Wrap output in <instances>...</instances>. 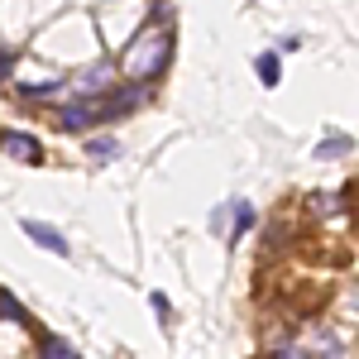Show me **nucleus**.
<instances>
[{"label": "nucleus", "mask_w": 359, "mask_h": 359, "mask_svg": "<svg viewBox=\"0 0 359 359\" xmlns=\"http://www.w3.org/2000/svg\"><path fill=\"white\" fill-rule=\"evenodd\" d=\"M168 48H172V34H168V15H163V25H154V29H144L135 43H130V53H125V77L130 82H149L158 67L168 62Z\"/></svg>", "instance_id": "f257e3e1"}, {"label": "nucleus", "mask_w": 359, "mask_h": 359, "mask_svg": "<svg viewBox=\"0 0 359 359\" xmlns=\"http://www.w3.org/2000/svg\"><path fill=\"white\" fill-rule=\"evenodd\" d=\"M111 82H115V62L101 57V62L82 67V72L67 82V91H72V96H101V91H111Z\"/></svg>", "instance_id": "f03ea898"}, {"label": "nucleus", "mask_w": 359, "mask_h": 359, "mask_svg": "<svg viewBox=\"0 0 359 359\" xmlns=\"http://www.w3.org/2000/svg\"><path fill=\"white\" fill-rule=\"evenodd\" d=\"M0 149L10 154V158H20V163H39V144L29 135H15V130H5L0 135Z\"/></svg>", "instance_id": "7ed1b4c3"}, {"label": "nucleus", "mask_w": 359, "mask_h": 359, "mask_svg": "<svg viewBox=\"0 0 359 359\" xmlns=\"http://www.w3.org/2000/svg\"><path fill=\"white\" fill-rule=\"evenodd\" d=\"M25 235L34 240V245H43L48 254H67V240L57 235L53 225H43V221H25Z\"/></svg>", "instance_id": "20e7f679"}, {"label": "nucleus", "mask_w": 359, "mask_h": 359, "mask_svg": "<svg viewBox=\"0 0 359 359\" xmlns=\"http://www.w3.org/2000/svg\"><path fill=\"white\" fill-rule=\"evenodd\" d=\"M254 67H259L264 86H278V57L273 53H259V62H254Z\"/></svg>", "instance_id": "39448f33"}, {"label": "nucleus", "mask_w": 359, "mask_h": 359, "mask_svg": "<svg viewBox=\"0 0 359 359\" xmlns=\"http://www.w3.org/2000/svg\"><path fill=\"white\" fill-rule=\"evenodd\" d=\"M0 311H5L10 321H20V326H25V321H29V311H25V306H20V302H15L10 292H0Z\"/></svg>", "instance_id": "423d86ee"}, {"label": "nucleus", "mask_w": 359, "mask_h": 359, "mask_svg": "<svg viewBox=\"0 0 359 359\" xmlns=\"http://www.w3.org/2000/svg\"><path fill=\"white\" fill-rule=\"evenodd\" d=\"M43 350H48V359H72V345H67V340H57V335L43 340Z\"/></svg>", "instance_id": "0eeeda50"}, {"label": "nucleus", "mask_w": 359, "mask_h": 359, "mask_svg": "<svg viewBox=\"0 0 359 359\" xmlns=\"http://www.w3.org/2000/svg\"><path fill=\"white\" fill-rule=\"evenodd\" d=\"M115 154H120L115 139H91V158H115Z\"/></svg>", "instance_id": "6e6552de"}, {"label": "nucleus", "mask_w": 359, "mask_h": 359, "mask_svg": "<svg viewBox=\"0 0 359 359\" xmlns=\"http://www.w3.org/2000/svg\"><path fill=\"white\" fill-rule=\"evenodd\" d=\"M335 154H350V139H326L321 144V158H335Z\"/></svg>", "instance_id": "1a4fd4ad"}, {"label": "nucleus", "mask_w": 359, "mask_h": 359, "mask_svg": "<svg viewBox=\"0 0 359 359\" xmlns=\"http://www.w3.org/2000/svg\"><path fill=\"white\" fill-rule=\"evenodd\" d=\"M249 221H254V211H249V201H240L235 206V230H249Z\"/></svg>", "instance_id": "9d476101"}, {"label": "nucleus", "mask_w": 359, "mask_h": 359, "mask_svg": "<svg viewBox=\"0 0 359 359\" xmlns=\"http://www.w3.org/2000/svg\"><path fill=\"white\" fill-rule=\"evenodd\" d=\"M0 77H10V53H0Z\"/></svg>", "instance_id": "9b49d317"}]
</instances>
